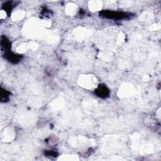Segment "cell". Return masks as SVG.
Listing matches in <instances>:
<instances>
[{"label":"cell","instance_id":"3957f363","mask_svg":"<svg viewBox=\"0 0 161 161\" xmlns=\"http://www.w3.org/2000/svg\"><path fill=\"white\" fill-rule=\"evenodd\" d=\"M95 94L99 97L105 98L109 96V91L105 86L101 84L99 85V87L95 90Z\"/></svg>","mask_w":161,"mask_h":161},{"label":"cell","instance_id":"277c9868","mask_svg":"<svg viewBox=\"0 0 161 161\" xmlns=\"http://www.w3.org/2000/svg\"><path fill=\"white\" fill-rule=\"evenodd\" d=\"M1 46L2 50H4L6 52L9 51L11 48V42L5 36H1Z\"/></svg>","mask_w":161,"mask_h":161},{"label":"cell","instance_id":"5b68a950","mask_svg":"<svg viewBox=\"0 0 161 161\" xmlns=\"http://www.w3.org/2000/svg\"><path fill=\"white\" fill-rule=\"evenodd\" d=\"M9 92H8L6 90L1 89V101H6L8 100V97H9Z\"/></svg>","mask_w":161,"mask_h":161},{"label":"cell","instance_id":"6da1fadb","mask_svg":"<svg viewBox=\"0 0 161 161\" xmlns=\"http://www.w3.org/2000/svg\"><path fill=\"white\" fill-rule=\"evenodd\" d=\"M101 16L113 19H125L129 18L131 15L130 13H124V12H118V11H103L100 13Z\"/></svg>","mask_w":161,"mask_h":161},{"label":"cell","instance_id":"7a4b0ae2","mask_svg":"<svg viewBox=\"0 0 161 161\" xmlns=\"http://www.w3.org/2000/svg\"><path fill=\"white\" fill-rule=\"evenodd\" d=\"M4 57L7 59L9 62L13 63V64H17L18 62H19L21 60V56L19 55H17L15 53H13L9 51L6 52L4 55Z\"/></svg>","mask_w":161,"mask_h":161}]
</instances>
